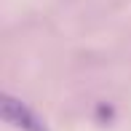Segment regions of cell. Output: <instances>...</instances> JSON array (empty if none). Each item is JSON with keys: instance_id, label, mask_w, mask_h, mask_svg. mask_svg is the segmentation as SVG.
<instances>
[{"instance_id": "1", "label": "cell", "mask_w": 131, "mask_h": 131, "mask_svg": "<svg viewBox=\"0 0 131 131\" xmlns=\"http://www.w3.org/2000/svg\"><path fill=\"white\" fill-rule=\"evenodd\" d=\"M0 110H3V118L11 123V126H16V128H21V131H48L43 123H40V118L35 115L24 102L8 96V94L0 99Z\"/></svg>"}]
</instances>
